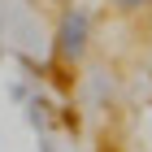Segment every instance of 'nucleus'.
Listing matches in <instances>:
<instances>
[{
    "label": "nucleus",
    "instance_id": "obj_2",
    "mask_svg": "<svg viewBox=\"0 0 152 152\" xmlns=\"http://www.w3.org/2000/svg\"><path fill=\"white\" fill-rule=\"evenodd\" d=\"M122 18H135V13H143V9H152V0H109Z\"/></svg>",
    "mask_w": 152,
    "mask_h": 152
},
{
    "label": "nucleus",
    "instance_id": "obj_1",
    "mask_svg": "<svg viewBox=\"0 0 152 152\" xmlns=\"http://www.w3.org/2000/svg\"><path fill=\"white\" fill-rule=\"evenodd\" d=\"M87 48H91V9H83V4L61 9L57 31H52V57L61 65H78Z\"/></svg>",
    "mask_w": 152,
    "mask_h": 152
}]
</instances>
